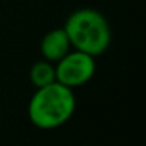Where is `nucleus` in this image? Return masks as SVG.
<instances>
[{"label": "nucleus", "instance_id": "nucleus-1", "mask_svg": "<svg viewBox=\"0 0 146 146\" xmlns=\"http://www.w3.org/2000/svg\"><path fill=\"white\" fill-rule=\"evenodd\" d=\"M76 110L72 88L60 82L39 86L29 104V116L41 129H54L64 124Z\"/></svg>", "mask_w": 146, "mask_h": 146}, {"label": "nucleus", "instance_id": "nucleus-2", "mask_svg": "<svg viewBox=\"0 0 146 146\" xmlns=\"http://www.w3.org/2000/svg\"><path fill=\"white\" fill-rule=\"evenodd\" d=\"M64 32L71 46L93 57L105 52L110 46L111 33L108 22L99 11L91 8L74 11L64 24Z\"/></svg>", "mask_w": 146, "mask_h": 146}, {"label": "nucleus", "instance_id": "nucleus-3", "mask_svg": "<svg viewBox=\"0 0 146 146\" xmlns=\"http://www.w3.org/2000/svg\"><path fill=\"white\" fill-rule=\"evenodd\" d=\"M94 57L76 49L58 60L55 68V79L69 88H76L88 82L94 74Z\"/></svg>", "mask_w": 146, "mask_h": 146}, {"label": "nucleus", "instance_id": "nucleus-4", "mask_svg": "<svg viewBox=\"0 0 146 146\" xmlns=\"http://www.w3.org/2000/svg\"><path fill=\"white\" fill-rule=\"evenodd\" d=\"M71 42L64 29L50 30L41 41V54L50 61H58L69 52Z\"/></svg>", "mask_w": 146, "mask_h": 146}, {"label": "nucleus", "instance_id": "nucleus-5", "mask_svg": "<svg viewBox=\"0 0 146 146\" xmlns=\"http://www.w3.org/2000/svg\"><path fill=\"white\" fill-rule=\"evenodd\" d=\"M30 80L36 88L49 85L57 80L55 79V68L47 61H38L30 69Z\"/></svg>", "mask_w": 146, "mask_h": 146}]
</instances>
